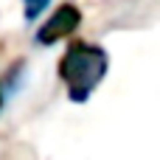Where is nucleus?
Masks as SVG:
<instances>
[{
    "instance_id": "1",
    "label": "nucleus",
    "mask_w": 160,
    "mask_h": 160,
    "mask_svg": "<svg viewBox=\"0 0 160 160\" xmlns=\"http://www.w3.org/2000/svg\"><path fill=\"white\" fill-rule=\"evenodd\" d=\"M107 68L110 59L104 48L90 42H73L59 62V79L68 87V98L73 104H84L107 76Z\"/></svg>"
},
{
    "instance_id": "2",
    "label": "nucleus",
    "mask_w": 160,
    "mask_h": 160,
    "mask_svg": "<svg viewBox=\"0 0 160 160\" xmlns=\"http://www.w3.org/2000/svg\"><path fill=\"white\" fill-rule=\"evenodd\" d=\"M79 22H82V11L73 3H65L51 14L48 22H42V28L37 31V42L39 45H53V42L65 39V37H70L79 28Z\"/></svg>"
},
{
    "instance_id": "3",
    "label": "nucleus",
    "mask_w": 160,
    "mask_h": 160,
    "mask_svg": "<svg viewBox=\"0 0 160 160\" xmlns=\"http://www.w3.org/2000/svg\"><path fill=\"white\" fill-rule=\"evenodd\" d=\"M51 0H25V20H37Z\"/></svg>"
},
{
    "instance_id": "4",
    "label": "nucleus",
    "mask_w": 160,
    "mask_h": 160,
    "mask_svg": "<svg viewBox=\"0 0 160 160\" xmlns=\"http://www.w3.org/2000/svg\"><path fill=\"white\" fill-rule=\"evenodd\" d=\"M3 101H6V96H3V84H0V110H3Z\"/></svg>"
}]
</instances>
